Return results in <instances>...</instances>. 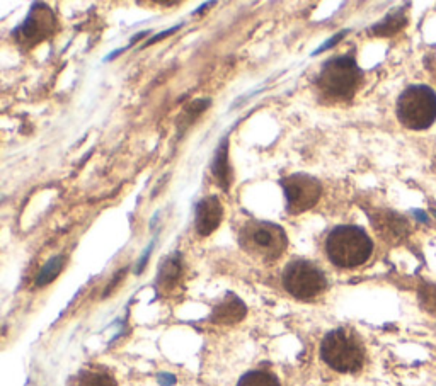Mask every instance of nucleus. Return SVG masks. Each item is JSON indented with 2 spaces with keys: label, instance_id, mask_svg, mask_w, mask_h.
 <instances>
[{
  "label": "nucleus",
  "instance_id": "obj_1",
  "mask_svg": "<svg viewBox=\"0 0 436 386\" xmlns=\"http://www.w3.org/2000/svg\"><path fill=\"white\" fill-rule=\"evenodd\" d=\"M373 242L360 226L343 225L327 235L326 252L329 261L338 268H358L372 256Z\"/></svg>",
  "mask_w": 436,
  "mask_h": 386
},
{
  "label": "nucleus",
  "instance_id": "obj_2",
  "mask_svg": "<svg viewBox=\"0 0 436 386\" xmlns=\"http://www.w3.org/2000/svg\"><path fill=\"white\" fill-rule=\"evenodd\" d=\"M239 242L249 256L262 262H271L287 250L288 237L276 223L248 222L241 229Z\"/></svg>",
  "mask_w": 436,
  "mask_h": 386
},
{
  "label": "nucleus",
  "instance_id": "obj_3",
  "mask_svg": "<svg viewBox=\"0 0 436 386\" xmlns=\"http://www.w3.org/2000/svg\"><path fill=\"white\" fill-rule=\"evenodd\" d=\"M397 118L409 130H428L436 121V92L423 84L409 86L397 100Z\"/></svg>",
  "mask_w": 436,
  "mask_h": 386
},
{
  "label": "nucleus",
  "instance_id": "obj_4",
  "mask_svg": "<svg viewBox=\"0 0 436 386\" xmlns=\"http://www.w3.org/2000/svg\"><path fill=\"white\" fill-rule=\"evenodd\" d=\"M320 356L339 373H354L363 366L365 350L358 337L345 329H336L324 337Z\"/></svg>",
  "mask_w": 436,
  "mask_h": 386
},
{
  "label": "nucleus",
  "instance_id": "obj_5",
  "mask_svg": "<svg viewBox=\"0 0 436 386\" xmlns=\"http://www.w3.org/2000/svg\"><path fill=\"white\" fill-rule=\"evenodd\" d=\"M361 82V70L351 56H336L327 61L317 77V87L333 99H349Z\"/></svg>",
  "mask_w": 436,
  "mask_h": 386
},
{
  "label": "nucleus",
  "instance_id": "obj_6",
  "mask_svg": "<svg viewBox=\"0 0 436 386\" xmlns=\"http://www.w3.org/2000/svg\"><path fill=\"white\" fill-rule=\"evenodd\" d=\"M283 286L296 300H312L327 288V281L312 262L293 261L283 271Z\"/></svg>",
  "mask_w": 436,
  "mask_h": 386
},
{
  "label": "nucleus",
  "instance_id": "obj_7",
  "mask_svg": "<svg viewBox=\"0 0 436 386\" xmlns=\"http://www.w3.org/2000/svg\"><path fill=\"white\" fill-rule=\"evenodd\" d=\"M285 198H287V210L292 215L303 213L319 203L322 194V186L317 179L307 173H293L281 180Z\"/></svg>",
  "mask_w": 436,
  "mask_h": 386
},
{
  "label": "nucleus",
  "instance_id": "obj_8",
  "mask_svg": "<svg viewBox=\"0 0 436 386\" xmlns=\"http://www.w3.org/2000/svg\"><path fill=\"white\" fill-rule=\"evenodd\" d=\"M55 24L57 19L52 9H48L45 3H34L26 21L14 31L13 36H15L19 45L29 48L48 38L55 31Z\"/></svg>",
  "mask_w": 436,
  "mask_h": 386
},
{
  "label": "nucleus",
  "instance_id": "obj_9",
  "mask_svg": "<svg viewBox=\"0 0 436 386\" xmlns=\"http://www.w3.org/2000/svg\"><path fill=\"white\" fill-rule=\"evenodd\" d=\"M223 218V206L218 198L210 196L204 198L196 206V216H195V226L202 237H208L218 229Z\"/></svg>",
  "mask_w": 436,
  "mask_h": 386
},
{
  "label": "nucleus",
  "instance_id": "obj_10",
  "mask_svg": "<svg viewBox=\"0 0 436 386\" xmlns=\"http://www.w3.org/2000/svg\"><path fill=\"white\" fill-rule=\"evenodd\" d=\"M246 304L242 303L237 296L229 295L222 303H218V307L215 308L213 314H211V322L215 323H237L241 322L246 316Z\"/></svg>",
  "mask_w": 436,
  "mask_h": 386
},
{
  "label": "nucleus",
  "instance_id": "obj_11",
  "mask_svg": "<svg viewBox=\"0 0 436 386\" xmlns=\"http://www.w3.org/2000/svg\"><path fill=\"white\" fill-rule=\"evenodd\" d=\"M70 386H116V381L107 371L84 369L70 381Z\"/></svg>",
  "mask_w": 436,
  "mask_h": 386
},
{
  "label": "nucleus",
  "instance_id": "obj_12",
  "mask_svg": "<svg viewBox=\"0 0 436 386\" xmlns=\"http://www.w3.org/2000/svg\"><path fill=\"white\" fill-rule=\"evenodd\" d=\"M181 277V261L179 256H171L165 258L160 265L159 286L162 289H174Z\"/></svg>",
  "mask_w": 436,
  "mask_h": 386
},
{
  "label": "nucleus",
  "instance_id": "obj_13",
  "mask_svg": "<svg viewBox=\"0 0 436 386\" xmlns=\"http://www.w3.org/2000/svg\"><path fill=\"white\" fill-rule=\"evenodd\" d=\"M213 173H215V177L220 180V184H222L223 189L229 187L230 167H229V145H227V140H223L217 150V155H215V162H213Z\"/></svg>",
  "mask_w": 436,
  "mask_h": 386
},
{
  "label": "nucleus",
  "instance_id": "obj_14",
  "mask_svg": "<svg viewBox=\"0 0 436 386\" xmlns=\"http://www.w3.org/2000/svg\"><path fill=\"white\" fill-rule=\"evenodd\" d=\"M406 26V17H404L403 10H397L391 15L384 19L382 22H378L377 26H373L372 33L377 34V36H391V34L397 33Z\"/></svg>",
  "mask_w": 436,
  "mask_h": 386
},
{
  "label": "nucleus",
  "instance_id": "obj_15",
  "mask_svg": "<svg viewBox=\"0 0 436 386\" xmlns=\"http://www.w3.org/2000/svg\"><path fill=\"white\" fill-rule=\"evenodd\" d=\"M377 229L380 230V233L387 231L391 237H404L407 231V222L393 213H385L382 215V222L377 223Z\"/></svg>",
  "mask_w": 436,
  "mask_h": 386
},
{
  "label": "nucleus",
  "instance_id": "obj_16",
  "mask_svg": "<svg viewBox=\"0 0 436 386\" xmlns=\"http://www.w3.org/2000/svg\"><path fill=\"white\" fill-rule=\"evenodd\" d=\"M237 386H280V381L275 374L256 369V371L246 373Z\"/></svg>",
  "mask_w": 436,
  "mask_h": 386
},
{
  "label": "nucleus",
  "instance_id": "obj_17",
  "mask_svg": "<svg viewBox=\"0 0 436 386\" xmlns=\"http://www.w3.org/2000/svg\"><path fill=\"white\" fill-rule=\"evenodd\" d=\"M63 261H65L63 257H53L52 261L45 265L43 271L40 272V276H38V281H36L38 286H45V284L52 283V281L59 276L61 268H63Z\"/></svg>",
  "mask_w": 436,
  "mask_h": 386
},
{
  "label": "nucleus",
  "instance_id": "obj_18",
  "mask_svg": "<svg viewBox=\"0 0 436 386\" xmlns=\"http://www.w3.org/2000/svg\"><path fill=\"white\" fill-rule=\"evenodd\" d=\"M346 34V31H343V33H339V34H336V36L333 38V40L331 41H327V43H324L322 46H320V48L317 49V52L314 53V55H319V53H322V52H326L327 48H331V46H334L336 43H338V41H341L343 40V36H345Z\"/></svg>",
  "mask_w": 436,
  "mask_h": 386
},
{
  "label": "nucleus",
  "instance_id": "obj_19",
  "mask_svg": "<svg viewBox=\"0 0 436 386\" xmlns=\"http://www.w3.org/2000/svg\"><path fill=\"white\" fill-rule=\"evenodd\" d=\"M179 28H181V26H176V28H171V29H167V31H165V33H160V34H157V36H156V38H153V40H150V41H149V43H146V45L157 43V41H159V40H162V38H165V36H169V34L176 33V31H177V29H179Z\"/></svg>",
  "mask_w": 436,
  "mask_h": 386
},
{
  "label": "nucleus",
  "instance_id": "obj_20",
  "mask_svg": "<svg viewBox=\"0 0 436 386\" xmlns=\"http://www.w3.org/2000/svg\"><path fill=\"white\" fill-rule=\"evenodd\" d=\"M412 215H414V218L419 219L421 223H430V218H428V215L421 210H414L412 211Z\"/></svg>",
  "mask_w": 436,
  "mask_h": 386
},
{
  "label": "nucleus",
  "instance_id": "obj_21",
  "mask_svg": "<svg viewBox=\"0 0 436 386\" xmlns=\"http://www.w3.org/2000/svg\"><path fill=\"white\" fill-rule=\"evenodd\" d=\"M433 213H435V216H436V211H433Z\"/></svg>",
  "mask_w": 436,
  "mask_h": 386
}]
</instances>
